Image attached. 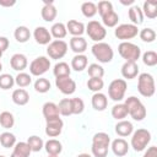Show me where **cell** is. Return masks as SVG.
Listing matches in <instances>:
<instances>
[{
  "mask_svg": "<svg viewBox=\"0 0 157 157\" xmlns=\"http://www.w3.org/2000/svg\"><path fill=\"white\" fill-rule=\"evenodd\" d=\"M110 145V136L107 132H97L92 137V155L94 157H107Z\"/></svg>",
  "mask_w": 157,
  "mask_h": 157,
  "instance_id": "obj_1",
  "label": "cell"
},
{
  "mask_svg": "<svg viewBox=\"0 0 157 157\" xmlns=\"http://www.w3.org/2000/svg\"><path fill=\"white\" fill-rule=\"evenodd\" d=\"M128 108V113L130 114V117L136 120V121H141L144 120V118L146 117V108L145 105L142 104V102L135 97V96H131V97H128L125 99V103H124Z\"/></svg>",
  "mask_w": 157,
  "mask_h": 157,
  "instance_id": "obj_2",
  "label": "cell"
},
{
  "mask_svg": "<svg viewBox=\"0 0 157 157\" xmlns=\"http://www.w3.org/2000/svg\"><path fill=\"white\" fill-rule=\"evenodd\" d=\"M91 52H92L93 56L99 63H103V64L110 63L113 60V56H114V52H113L112 47L108 43H104V42L94 43L91 48Z\"/></svg>",
  "mask_w": 157,
  "mask_h": 157,
  "instance_id": "obj_3",
  "label": "cell"
},
{
  "mask_svg": "<svg viewBox=\"0 0 157 157\" xmlns=\"http://www.w3.org/2000/svg\"><path fill=\"white\" fill-rule=\"evenodd\" d=\"M137 90L144 97H152L155 94V80L151 74L142 72L137 77Z\"/></svg>",
  "mask_w": 157,
  "mask_h": 157,
  "instance_id": "obj_4",
  "label": "cell"
},
{
  "mask_svg": "<svg viewBox=\"0 0 157 157\" xmlns=\"http://www.w3.org/2000/svg\"><path fill=\"white\" fill-rule=\"evenodd\" d=\"M118 52L125 61H137L141 55V49L139 45L131 43V42H121L118 47Z\"/></svg>",
  "mask_w": 157,
  "mask_h": 157,
  "instance_id": "obj_5",
  "label": "cell"
},
{
  "mask_svg": "<svg viewBox=\"0 0 157 157\" xmlns=\"http://www.w3.org/2000/svg\"><path fill=\"white\" fill-rule=\"evenodd\" d=\"M151 141V132L146 129H137L131 137V147L136 151H144L148 142Z\"/></svg>",
  "mask_w": 157,
  "mask_h": 157,
  "instance_id": "obj_6",
  "label": "cell"
},
{
  "mask_svg": "<svg viewBox=\"0 0 157 157\" xmlns=\"http://www.w3.org/2000/svg\"><path fill=\"white\" fill-rule=\"evenodd\" d=\"M126 81L123 80V78H115L110 83H109V87H108V94H109V98L113 99L114 102H120L124 96H125V92H126Z\"/></svg>",
  "mask_w": 157,
  "mask_h": 157,
  "instance_id": "obj_7",
  "label": "cell"
},
{
  "mask_svg": "<svg viewBox=\"0 0 157 157\" xmlns=\"http://www.w3.org/2000/svg\"><path fill=\"white\" fill-rule=\"evenodd\" d=\"M66 52H67V43L64 42L63 39L52 40L47 48V54L49 55L50 59H54V60L64 58Z\"/></svg>",
  "mask_w": 157,
  "mask_h": 157,
  "instance_id": "obj_8",
  "label": "cell"
},
{
  "mask_svg": "<svg viewBox=\"0 0 157 157\" xmlns=\"http://www.w3.org/2000/svg\"><path fill=\"white\" fill-rule=\"evenodd\" d=\"M114 34L118 39H121L123 42H128V39H132L139 34V29L137 26L132 23H123L115 28Z\"/></svg>",
  "mask_w": 157,
  "mask_h": 157,
  "instance_id": "obj_9",
  "label": "cell"
},
{
  "mask_svg": "<svg viewBox=\"0 0 157 157\" xmlns=\"http://www.w3.org/2000/svg\"><path fill=\"white\" fill-rule=\"evenodd\" d=\"M86 32L88 34V37L94 40L96 43L102 42V39L105 38L107 36V29L98 22V21H90L86 26Z\"/></svg>",
  "mask_w": 157,
  "mask_h": 157,
  "instance_id": "obj_10",
  "label": "cell"
},
{
  "mask_svg": "<svg viewBox=\"0 0 157 157\" xmlns=\"http://www.w3.org/2000/svg\"><path fill=\"white\" fill-rule=\"evenodd\" d=\"M50 67V60L47 56H38L29 64V72L33 76H42Z\"/></svg>",
  "mask_w": 157,
  "mask_h": 157,
  "instance_id": "obj_11",
  "label": "cell"
},
{
  "mask_svg": "<svg viewBox=\"0 0 157 157\" xmlns=\"http://www.w3.org/2000/svg\"><path fill=\"white\" fill-rule=\"evenodd\" d=\"M55 86L64 94H72L76 91V82L70 76H63L55 78Z\"/></svg>",
  "mask_w": 157,
  "mask_h": 157,
  "instance_id": "obj_12",
  "label": "cell"
},
{
  "mask_svg": "<svg viewBox=\"0 0 157 157\" xmlns=\"http://www.w3.org/2000/svg\"><path fill=\"white\" fill-rule=\"evenodd\" d=\"M63 126H64V121L61 120V118H55V119L47 120L45 134L49 137H56V136H59L61 134Z\"/></svg>",
  "mask_w": 157,
  "mask_h": 157,
  "instance_id": "obj_13",
  "label": "cell"
},
{
  "mask_svg": "<svg viewBox=\"0 0 157 157\" xmlns=\"http://www.w3.org/2000/svg\"><path fill=\"white\" fill-rule=\"evenodd\" d=\"M33 37H34L36 42L38 44H40V45H47V44H49L52 42V34H50V32L45 27H43V26H39V27H37L34 29Z\"/></svg>",
  "mask_w": 157,
  "mask_h": 157,
  "instance_id": "obj_14",
  "label": "cell"
},
{
  "mask_svg": "<svg viewBox=\"0 0 157 157\" xmlns=\"http://www.w3.org/2000/svg\"><path fill=\"white\" fill-rule=\"evenodd\" d=\"M10 65H11V67H12L13 70L22 72V71L27 67V65H28L27 56H26L25 54L16 53V54H13V55L11 56V59H10Z\"/></svg>",
  "mask_w": 157,
  "mask_h": 157,
  "instance_id": "obj_15",
  "label": "cell"
},
{
  "mask_svg": "<svg viewBox=\"0 0 157 157\" xmlns=\"http://www.w3.org/2000/svg\"><path fill=\"white\" fill-rule=\"evenodd\" d=\"M40 15H42V18L47 22H52L55 20L58 11H56V7L54 6L53 1H44V6L42 7Z\"/></svg>",
  "mask_w": 157,
  "mask_h": 157,
  "instance_id": "obj_16",
  "label": "cell"
},
{
  "mask_svg": "<svg viewBox=\"0 0 157 157\" xmlns=\"http://www.w3.org/2000/svg\"><path fill=\"white\" fill-rule=\"evenodd\" d=\"M139 74V66L135 61H125L121 66V75L124 78L132 80Z\"/></svg>",
  "mask_w": 157,
  "mask_h": 157,
  "instance_id": "obj_17",
  "label": "cell"
},
{
  "mask_svg": "<svg viewBox=\"0 0 157 157\" xmlns=\"http://www.w3.org/2000/svg\"><path fill=\"white\" fill-rule=\"evenodd\" d=\"M112 151L115 156L118 157H123L128 153L129 151V144L123 139V137H119V139H115L113 142H112Z\"/></svg>",
  "mask_w": 157,
  "mask_h": 157,
  "instance_id": "obj_18",
  "label": "cell"
},
{
  "mask_svg": "<svg viewBox=\"0 0 157 157\" xmlns=\"http://www.w3.org/2000/svg\"><path fill=\"white\" fill-rule=\"evenodd\" d=\"M43 117L45 118V121L47 120H50V119H55V118H60L59 115V109H58V104H55L54 102H47L43 104Z\"/></svg>",
  "mask_w": 157,
  "mask_h": 157,
  "instance_id": "obj_19",
  "label": "cell"
},
{
  "mask_svg": "<svg viewBox=\"0 0 157 157\" xmlns=\"http://www.w3.org/2000/svg\"><path fill=\"white\" fill-rule=\"evenodd\" d=\"M66 31L74 37H81L85 32V25L76 20H69L66 23Z\"/></svg>",
  "mask_w": 157,
  "mask_h": 157,
  "instance_id": "obj_20",
  "label": "cell"
},
{
  "mask_svg": "<svg viewBox=\"0 0 157 157\" xmlns=\"http://www.w3.org/2000/svg\"><path fill=\"white\" fill-rule=\"evenodd\" d=\"M45 151L49 156H59L63 151V145L59 140L56 139H50L44 144Z\"/></svg>",
  "mask_w": 157,
  "mask_h": 157,
  "instance_id": "obj_21",
  "label": "cell"
},
{
  "mask_svg": "<svg viewBox=\"0 0 157 157\" xmlns=\"http://www.w3.org/2000/svg\"><path fill=\"white\" fill-rule=\"evenodd\" d=\"M70 48L76 54H82L87 49V42L83 37H72L70 39Z\"/></svg>",
  "mask_w": 157,
  "mask_h": 157,
  "instance_id": "obj_22",
  "label": "cell"
},
{
  "mask_svg": "<svg viewBox=\"0 0 157 157\" xmlns=\"http://www.w3.org/2000/svg\"><path fill=\"white\" fill-rule=\"evenodd\" d=\"M11 98H12V102L15 104H17V105H26L28 103V101H29V94H28V92L26 90L17 88V90H15L12 92Z\"/></svg>",
  "mask_w": 157,
  "mask_h": 157,
  "instance_id": "obj_23",
  "label": "cell"
},
{
  "mask_svg": "<svg viewBox=\"0 0 157 157\" xmlns=\"http://www.w3.org/2000/svg\"><path fill=\"white\" fill-rule=\"evenodd\" d=\"M108 105V98L104 93L102 92H97L92 96V107L96 109V110H104Z\"/></svg>",
  "mask_w": 157,
  "mask_h": 157,
  "instance_id": "obj_24",
  "label": "cell"
},
{
  "mask_svg": "<svg viewBox=\"0 0 157 157\" xmlns=\"http://www.w3.org/2000/svg\"><path fill=\"white\" fill-rule=\"evenodd\" d=\"M31 148L28 146L27 142H16V145L13 146V151L11 153L10 157H29L31 155Z\"/></svg>",
  "mask_w": 157,
  "mask_h": 157,
  "instance_id": "obj_25",
  "label": "cell"
},
{
  "mask_svg": "<svg viewBox=\"0 0 157 157\" xmlns=\"http://www.w3.org/2000/svg\"><path fill=\"white\" fill-rule=\"evenodd\" d=\"M132 130H134V126L128 120H120L115 125V132L119 136H121V137H125V136L131 135L132 134Z\"/></svg>",
  "mask_w": 157,
  "mask_h": 157,
  "instance_id": "obj_26",
  "label": "cell"
},
{
  "mask_svg": "<svg viewBox=\"0 0 157 157\" xmlns=\"http://www.w3.org/2000/svg\"><path fill=\"white\" fill-rule=\"evenodd\" d=\"M88 59L83 54H76L71 60V69L75 71H82L87 67Z\"/></svg>",
  "mask_w": 157,
  "mask_h": 157,
  "instance_id": "obj_27",
  "label": "cell"
},
{
  "mask_svg": "<svg viewBox=\"0 0 157 157\" xmlns=\"http://www.w3.org/2000/svg\"><path fill=\"white\" fill-rule=\"evenodd\" d=\"M128 15H129L130 21H131L132 25H135V26H139V25H141V23L144 22V13H142L141 9H140L139 6H136V5H135V6H131V7L129 9Z\"/></svg>",
  "mask_w": 157,
  "mask_h": 157,
  "instance_id": "obj_28",
  "label": "cell"
},
{
  "mask_svg": "<svg viewBox=\"0 0 157 157\" xmlns=\"http://www.w3.org/2000/svg\"><path fill=\"white\" fill-rule=\"evenodd\" d=\"M142 13L147 18H156L157 17V1H145L142 7Z\"/></svg>",
  "mask_w": 157,
  "mask_h": 157,
  "instance_id": "obj_29",
  "label": "cell"
},
{
  "mask_svg": "<svg viewBox=\"0 0 157 157\" xmlns=\"http://www.w3.org/2000/svg\"><path fill=\"white\" fill-rule=\"evenodd\" d=\"M15 39L18 43H26L31 38V32L26 26H18L13 32Z\"/></svg>",
  "mask_w": 157,
  "mask_h": 157,
  "instance_id": "obj_30",
  "label": "cell"
},
{
  "mask_svg": "<svg viewBox=\"0 0 157 157\" xmlns=\"http://www.w3.org/2000/svg\"><path fill=\"white\" fill-rule=\"evenodd\" d=\"M128 108L124 103H118L112 108V117L117 120H124L128 117Z\"/></svg>",
  "mask_w": 157,
  "mask_h": 157,
  "instance_id": "obj_31",
  "label": "cell"
},
{
  "mask_svg": "<svg viewBox=\"0 0 157 157\" xmlns=\"http://www.w3.org/2000/svg\"><path fill=\"white\" fill-rule=\"evenodd\" d=\"M50 34L56 38V39H61V38H65L66 34H67V31H66V26L61 22H56L50 28Z\"/></svg>",
  "mask_w": 157,
  "mask_h": 157,
  "instance_id": "obj_32",
  "label": "cell"
},
{
  "mask_svg": "<svg viewBox=\"0 0 157 157\" xmlns=\"http://www.w3.org/2000/svg\"><path fill=\"white\" fill-rule=\"evenodd\" d=\"M53 74L55 77H63V76H70L71 74V69L69 66V64L60 61L58 64H55L54 69H53Z\"/></svg>",
  "mask_w": 157,
  "mask_h": 157,
  "instance_id": "obj_33",
  "label": "cell"
},
{
  "mask_svg": "<svg viewBox=\"0 0 157 157\" xmlns=\"http://www.w3.org/2000/svg\"><path fill=\"white\" fill-rule=\"evenodd\" d=\"M0 145L5 148H10L13 147L16 145V137L12 132L10 131H5L0 135Z\"/></svg>",
  "mask_w": 157,
  "mask_h": 157,
  "instance_id": "obj_34",
  "label": "cell"
},
{
  "mask_svg": "<svg viewBox=\"0 0 157 157\" xmlns=\"http://www.w3.org/2000/svg\"><path fill=\"white\" fill-rule=\"evenodd\" d=\"M27 144H28V146H29V148H31L32 152H39V151L44 147L43 140H42L39 136H37V135L29 136V137L27 139Z\"/></svg>",
  "mask_w": 157,
  "mask_h": 157,
  "instance_id": "obj_35",
  "label": "cell"
},
{
  "mask_svg": "<svg viewBox=\"0 0 157 157\" xmlns=\"http://www.w3.org/2000/svg\"><path fill=\"white\" fill-rule=\"evenodd\" d=\"M81 12L85 17L91 18L97 13V5L92 1H86L81 5Z\"/></svg>",
  "mask_w": 157,
  "mask_h": 157,
  "instance_id": "obj_36",
  "label": "cell"
},
{
  "mask_svg": "<svg viewBox=\"0 0 157 157\" xmlns=\"http://www.w3.org/2000/svg\"><path fill=\"white\" fill-rule=\"evenodd\" d=\"M15 124V118L12 115V113L5 110L0 113V125L5 129H11Z\"/></svg>",
  "mask_w": 157,
  "mask_h": 157,
  "instance_id": "obj_37",
  "label": "cell"
},
{
  "mask_svg": "<svg viewBox=\"0 0 157 157\" xmlns=\"http://www.w3.org/2000/svg\"><path fill=\"white\" fill-rule=\"evenodd\" d=\"M58 109H59V114L61 115H71L72 114V107H71V98H64L59 102L58 104Z\"/></svg>",
  "mask_w": 157,
  "mask_h": 157,
  "instance_id": "obj_38",
  "label": "cell"
},
{
  "mask_svg": "<svg viewBox=\"0 0 157 157\" xmlns=\"http://www.w3.org/2000/svg\"><path fill=\"white\" fill-rule=\"evenodd\" d=\"M118 21H119V16H118V13L114 10L108 12L107 15H104L102 17V22L107 27H115L118 25Z\"/></svg>",
  "mask_w": 157,
  "mask_h": 157,
  "instance_id": "obj_39",
  "label": "cell"
},
{
  "mask_svg": "<svg viewBox=\"0 0 157 157\" xmlns=\"http://www.w3.org/2000/svg\"><path fill=\"white\" fill-rule=\"evenodd\" d=\"M52 85L49 82L48 78H44V77H39L34 82V90L39 93H47L49 90H50Z\"/></svg>",
  "mask_w": 157,
  "mask_h": 157,
  "instance_id": "obj_40",
  "label": "cell"
},
{
  "mask_svg": "<svg viewBox=\"0 0 157 157\" xmlns=\"http://www.w3.org/2000/svg\"><path fill=\"white\" fill-rule=\"evenodd\" d=\"M31 82H32V77L29 74L26 72H18L17 76L15 77V83L18 87H27L31 85Z\"/></svg>",
  "mask_w": 157,
  "mask_h": 157,
  "instance_id": "obj_41",
  "label": "cell"
},
{
  "mask_svg": "<svg viewBox=\"0 0 157 157\" xmlns=\"http://www.w3.org/2000/svg\"><path fill=\"white\" fill-rule=\"evenodd\" d=\"M103 86H104V82H103L102 78L91 77V78H88V81H87V87H88V90H91V91L94 92V93L101 92V90L103 88Z\"/></svg>",
  "mask_w": 157,
  "mask_h": 157,
  "instance_id": "obj_42",
  "label": "cell"
},
{
  "mask_svg": "<svg viewBox=\"0 0 157 157\" xmlns=\"http://www.w3.org/2000/svg\"><path fill=\"white\" fill-rule=\"evenodd\" d=\"M87 72L90 75V77H97V78H102L104 75V69L99 65V64H91L88 65Z\"/></svg>",
  "mask_w": 157,
  "mask_h": 157,
  "instance_id": "obj_43",
  "label": "cell"
},
{
  "mask_svg": "<svg viewBox=\"0 0 157 157\" xmlns=\"http://www.w3.org/2000/svg\"><path fill=\"white\" fill-rule=\"evenodd\" d=\"M15 85V78L10 74H1L0 75V88L1 90H10Z\"/></svg>",
  "mask_w": 157,
  "mask_h": 157,
  "instance_id": "obj_44",
  "label": "cell"
},
{
  "mask_svg": "<svg viewBox=\"0 0 157 157\" xmlns=\"http://www.w3.org/2000/svg\"><path fill=\"white\" fill-rule=\"evenodd\" d=\"M139 36L141 38V40L146 42V43H152L156 39V32L152 28H144L139 32Z\"/></svg>",
  "mask_w": 157,
  "mask_h": 157,
  "instance_id": "obj_45",
  "label": "cell"
},
{
  "mask_svg": "<svg viewBox=\"0 0 157 157\" xmlns=\"http://www.w3.org/2000/svg\"><path fill=\"white\" fill-rule=\"evenodd\" d=\"M142 61L147 66H155L157 64V53L153 52V50H148V52L144 53Z\"/></svg>",
  "mask_w": 157,
  "mask_h": 157,
  "instance_id": "obj_46",
  "label": "cell"
},
{
  "mask_svg": "<svg viewBox=\"0 0 157 157\" xmlns=\"http://www.w3.org/2000/svg\"><path fill=\"white\" fill-rule=\"evenodd\" d=\"M113 11V5L110 1H99L97 5V12L101 15V17H103L104 15H107L108 12Z\"/></svg>",
  "mask_w": 157,
  "mask_h": 157,
  "instance_id": "obj_47",
  "label": "cell"
},
{
  "mask_svg": "<svg viewBox=\"0 0 157 157\" xmlns=\"http://www.w3.org/2000/svg\"><path fill=\"white\" fill-rule=\"evenodd\" d=\"M71 107H72V114H81L85 109V103L81 98L75 97L71 98Z\"/></svg>",
  "mask_w": 157,
  "mask_h": 157,
  "instance_id": "obj_48",
  "label": "cell"
},
{
  "mask_svg": "<svg viewBox=\"0 0 157 157\" xmlns=\"http://www.w3.org/2000/svg\"><path fill=\"white\" fill-rule=\"evenodd\" d=\"M144 157H157V147H156V146L148 147L147 151L145 152Z\"/></svg>",
  "mask_w": 157,
  "mask_h": 157,
  "instance_id": "obj_49",
  "label": "cell"
},
{
  "mask_svg": "<svg viewBox=\"0 0 157 157\" xmlns=\"http://www.w3.org/2000/svg\"><path fill=\"white\" fill-rule=\"evenodd\" d=\"M9 44H10V42L6 37H0V50L2 53L9 48Z\"/></svg>",
  "mask_w": 157,
  "mask_h": 157,
  "instance_id": "obj_50",
  "label": "cell"
},
{
  "mask_svg": "<svg viewBox=\"0 0 157 157\" xmlns=\"http://www.w3.org/2000/svg\"><path fill=\"white\" fill-rule=\"evenodd\" d=\"M15 4H16V1H4V0H0V6L10 7V6H13Z\"/></svg>",
  "mask_w": 157,
  "mask_h": 157,
  "instance_id": "obj_51",
  "label": "cell"
},
{
  "mask_svg": "<svg viewBox=\"0 0 157 157\" xmlns=\"http://www.w3.org/2000/svg\"><path fill=\"white\" fill-rule=\"evenodd\" d=\"M120 2H121L123 5H130V4H132V2H134V0H128V1H124V0H121Z\"/></svg>",
  "mask_w": 157,
  "mask_h": 157,
  "instance_id": "obj_52",
  "label": "cell"
},
{
  "mask_svg": "<svg viewBox=\"0 0 157 157\" xmlns=\"http://www.w3.org/2000/svg\"><path fill=\"white\" fill-rule=\"evenodd\" d=\"M77 157H92L91 155H88V153H80Z\"/></svg>",
  "mask_w": 157,
  "mask_h": 157,
  "instance_id": "obj_53",
  "label": "cell"
},
{
  "mask_svg": "<svg viewBox=\"0 0 157 157\" xmlns=\"http://www.w3.org/2000/svg\"><path fill=\"white\" fill-rule=\"evenodd\" d=\"M1 70H2V64L0 63V71H1Z\"/></svg>",
  "mask_w": 157,
  "mask_h": 157,
  "instance_id": "obj_54",
  "label": "cell"
},
{
  "mask_svg": "<svg viewBox=\"0 0 157 157\" xmlns=\"http://www.w3.org/2000/svg\"><path fill=\"white\" fill-rule=\"evenodd\" d=\"M1 56H2V52L0 50V59H1Z\"/></svg>",
  "mask_w": 157,
  "mask_h": 157,
  "instance_id": "obj_55",
  "label": "cell"
},
{
  "mask_svg": "<svg viewBox=\"0 0 157 157\" xmlns=\"http://www.w3.org/2000/svg\"><path fill=\"white\" fill-rule=\"evenodd\" d=\"M48 157H59V156H48Z\"/></svg>",
  "mask_w": 157,
  "mask_h": 157,
  "instance_id": "obj_56",
  "label": "cell"
},
{
  "mask_svg": "<svg viewBox=\"0 0 157 157\" xmlns=\"http://www.w3.org/2000/svg\"><path fill=\"white\" fill-rule=\"evenodd\" d=\"M0 157H5V156H0Z\"/></svg>",
  "mask_w": 157,
  "mask_h": 157,
  "instance_id": "obj_57",
  "label": "cell"
}]
</instances>
